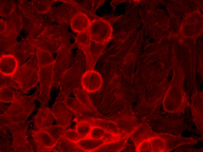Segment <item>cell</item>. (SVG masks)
<instances>
[{
    "label": "cell",
    "instance_id": "cell-8",
    "mask_svg": "<svg viewBox=\"0 0 203 152\" xmlns=\"http://www.w3.org/2000/svg\"><path fill=\"white\" fill-rule=\"evenodd\" d=\"M131 134L127 135L116 141L105 144L99 149L105 148V150L104 151H105L120 152L125 148L127 140L131 136Z\"/></svg>",
    "mask_w": 203,
    "mask_h": 152
},
{
    "label": "cell",
    "instance_id": "cell-6",
    "mask_svg": "<svg viewBox=\"0 0 203 152\" xmlns=\"http://www.w3.org/2000/svg\"><path fill=\"white\" fill-rule=\"evenodd\" d=\"M79 149L87 151H96L104 145L106 144L101 139L86 138L81 139L75 143Z\"/></svg>",
    "mask_w": 203,
    "mask_h": 152
},
{
    "label": "cell",
    "instance_id": "cell-5",
    "mask_svg": "<svg viewBox=\"0 0 203 152\" xmlns=\"http://www.w3.org/2000/svg\"><path fill=\"white\" fill-rule=\"evenodd\" d=\"M90 24L87 15L80 12L75 14L71 20V26L72 30L78 34L88 30Z\"/></svg>",
    "mask_w": 203,
    "mask_h": 152
},
{
    "label": "cell",
    "instance_id": "cell-11",
    "mask_svg": "<svg viewBox=\"0 0 203 152\" xmlns=\"http://www.w3.org/2000/svg\"><path fill=\"white\" fill-rule=\"evenodd\" d=\"M94 126L88 121L82 120L78 122L75 130L81 139L88 137Z\"/></svg>",
    "mask_w": 203,
    "mask_h": 152
},
{
    "label": "cell",
    "instance_id": "cell-2",
    "mask_svg": "<svg viewBox=\"0 0 203 152\" xmlns=\"http://www.w3.org/2000/svg\"><path fill=\"white\" fill-rule=\"evenodd\" d=\"M91 40L99 42H104L109 35L108 25L101 20L91 23L88 29Z\"/></svg>",
    "mask_w": 203,
    "mask_h": 152
},
{
    "label": "cell",
    "instance_id": "cell-9",
    "mask_svg": "<svg viewBox=\"0 0 203 152\" xmlns=\"http://www.w3.org/2000/svg\"><path fill=\"white\" fill-rule=\"evenodd\" d=\"M94 126L101 127L106 130L118 134H122L119 132V129L117 125L112 122L102 119L91 118L88 120Z\"/></svg>",
    "mask_w": 203,
    "mask_h": 152
},
{
    "label": "cell",
    "instance_id": "cell-12",
    "mask_svg": "<svg viewBox=\"0 0 203 152\" xmlns=\"http://www.w3.org/2000/svg\"><path fill=\"white\" fill-rule=\"evenodd\" d=\"M66 137L69 140L76 143L81 139L75 130H69L66 132Z\"/></svg>",
    "mask_w": 203,
    "mask_h": 152
},
{
    "label": "cell",
    "instance_id": "cell-3",
    "mask_svg": "<svg viewBox=\"0 0 203 152\" xmlns=\"http://www.w3.org/2000/svg\"><path fill=\"white\" fill-rule=\"evenodd\" d=\"M125 136L107 131L100 127L94 126L87 138L101 139L107 144L116 141Z\"/></svg>",
    "mask_w": 203,
    "mask_h": 152
},
{
    "label": "cell",
    "instance_id": "cell-7",
    "mask_svg": "<svg viewBox=\"0 0 203 152\" xmlns=\"http://www.w3.org/2000/svg\"><path fill=\"white\" fill-rule=\"evenodd\" d=\"M143 130V127L141 125L136 127L132 131L131 136L135 144L136 147L142 141L146 140L153 136L151 130Z\"/></svg>",
    "mask_w": 203,
    "mask_h": 152
},
{
    "label": "cell",
    "instance_id": "cell-10",
    "mask_svg": "<svg viewBox=\"0 0 203 152\" xmlns=\"http://www.w3.org/2000/svg\"><path fill=\"white\" fill-rule=\"evenodd\" d=\"M91 38L88 30L78 33L76 38V41L86 55H89L90 47Z\"/></svg>",
    "mask_w": 203,
    "mask_h": 152
},
{
    "label": "cell",
    "instance_id": "cell-1",
    "mask_svg": "<svg viewBox=\"0 0 203 152\" xmlns=\"http://www.w3.org/2000/svg\"><path fill=\"white\" fill-rule=\"evenodd\" d=\"M102 80L101 75L96 71L90 70L86 71L81 79L83 88L89 92L99 90L101 88Z\"/></svg>",
    "mask_w": 203,
    "mask_h": 152
},
{
    "label": "cell",
    "instance_id": "cell-4",
    "mask_svg": "<svg viewBox=\"0 0 203 152\" xmlns=\"http://www.w3.org/2000/svg\"><path fill=\"white\" fill-rule=\"evenodd\" d=\"M39 71L34 69L22 71L17 69L12 77L14 81L20 84H35L39 80Z\"/></svg>",
    "mask_w": 203,
    "mask_h": 152
}]
</instances>
